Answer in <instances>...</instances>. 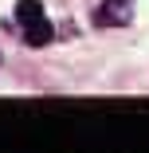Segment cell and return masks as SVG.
Wrapping results in <instances>:
<instances>
[{
  "label": "cell",
  "mask_w": 149,
  "mask_h": 153,
  "mask_svg": "<svg viewBox=\"0 0 149 153\" xmlns=\"http://www.w3.org/2000/svg\"><path fill=\"white\" fill-rule=\"evenodd\" d=\"M130 16H133V0H106V4H102V12H98V24L118 27V24H126Z\"/></svg>",
  "instance_id": "obj_1"
},
{
  "label": "cell",
  "mask_w": 149,
  "mask_h": 153,
  "mask_svg": "<svg viewBox=\"0 0 149 153\" xmlns=\"http://www.w3.org/2000/svg\"><path fill=\"white\" fill-rule=\"evenodd\" d=\"M24 39L32 43V47H47V43L55 39V32H51V24H47L43 16H36V20L24 24Z\"/></svg>",
  "instance_id": "obj_2"
},
{
  "label": "cell",
  "mask_w": 149,
  "mask_h": 153,
  "mask_svg": "<svg viewBox=\"0 0 149 153\" xmlns=\"http://www.w3.org/2000/svg\"><path fill=\"white\" fill-rule=\"evenodd\" d=\"M16 16H20V24H27V20L43 16V8H39V0H20V4H16Z\"/></svg>",
  "instance_id": "obj_3"
}]
</instances>
